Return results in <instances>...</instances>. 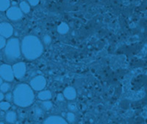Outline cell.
<instances>
[{"label":"cell","mask_w":147,"mask_h":124,"mask_svg":"<svg viewBox=\"0 0 147 124\" xmlns=\"http://www.w3.org/2000/svg\"><path fill=\"white\" fill-rule=\"evenodd\" d=\"M22 52L27 60L33 61L39 58L43 53L44 46L41 42L34 35L24 37L21 44Z\"/></svg>","instance_id":"1"},{"label":"cell","mask_w":147,"mask_h":124,"mask_svg":"<svg viewBox=\"0 0 147 124\" xmlns=\"http://www.w3.org/2000/svg\"><path fill=\"white\" fill-rule=\"evenodd\" d=\"M13 102L19 107L25 108L31 106L35 100L33 89L26 84H18L14 89Z\"/></svg>","instance_id":"2"},{"label":"cell","mask_w":147,"mask_h":124,"mask_svg":"<svg viewBox=\"0 0 147 124\" xmlns=\"http://www.w3.org/2000/svg\"><path fill=\"white\" fill-rule=\"evenodd\" d=\"M22 53V47L19 40L16 38L9 39L4 48L5 60L9 63H15L20 59Z\"/></svg>","instance_id":"3"},{"label":"cell","mask_w":147,"mask_h":124,"mask_svg":"<svg viewBox=\"0 0 147 124\" xmlns=\"http://www.w3.org/2000/svg\"><path fill=\"white\" fill-rule=\"evenodd\" d=\"M0 76L1 78L5 80V81L12 82L15 78L13 67H11L10 64H2L0 67Z\"/></svg>","instance_id":"4"},{"label":"cell","mask_w":147,"mask_h":124,"mask_svg":"<svg viewBox=\"0 0 147 124\" xmlns=\"http://www.w3.org/2000/svg\"><path fill=\"white\" fill-rule=\"evenodd\" d=\"M47 85V80L43 76H37L30 80V86L32 89L37 92H40L45 88Z\"/></svg>","instance_id":"5"},{"label":"cell","mask_w":147,"mask_h":124,"mask_svg":"<svg viewBox=\"0 0 147 124\" xmlns=\"http://www.w3.org/2000/svg\"><path fill=\"white\" fill-rule=\"evenodd\" d=\"M14 76L18 80H22L25 77L27 72V64L24 62H16L13 65Z\"/></svg>","instance_id":"6"},{"label":"cell","mask_w":147,"mask_h":124,"mask_svg":"<svg viewBox=\"0 0 147 124\" xmlns=\"http://www.w3.org/2000/svg\"><path fill=\"white\" fill-rule=\"evenodd\" d=\"M6 14H7V18L11 21H18L23 16V12L22 11L20 7H16V6L10 7L7 10Z\"/></svg>","instance_id":"7"},{"label":"cell","mask_w":147,"mask_h":124,"mask_svg":"<svg viewBox=\"0 0 147 124\" xmlns=\"http://www.w3.org/2000/svg\"><path fill=\"white\" fill-rule=\"evenodd\" d=\"M0 31H1V36L4 38H10L13 35V29L10 24L7 22H3L1 23Z\"/></svg>","instance_id":"8"},{"label":"cell","mask_w":147,"mask_h":124,"mask_svg":"<svg viewBox=\"0 0 147 124\" xmlns=\"http://www.w3.org/2000/svg\"><path fill=\"white\" fill-rule=\"evenodd\" d=\"M44 124H69V123L60 116H51L47 117Z\"/></svg>","instance_id":"9"},{"label":"cell","mask_w":147,"mask_h":124,"mask_svg":"<svg viewBox=\"0 0 147 124\" xmlns=\"http://www.w3.org/2000/svg\"><path fill=\"white\" fill-rule=\"evenodd\" d=\"M63 95L65 99L69 101H73L77 97L76 89L72 87H68L63 90Z\"/></svg>","instance_id":"10"},{"label":"cell","mask_w":147,"mask_h":124,"mask_svg":"<svg viewBox=\"0 0 147 124\" xmlns=\"http://www.w3.org/2000/svg\"><path fill=\"white\" fill-rule=\"evenodd\" d=\"M5 121L9 123H14L17 121L18 118V114L15 111H7L6 114H5Z\"/></svg>","instance_id":"11"},{"label":"cell","mask_w":147,"mask_h":124,"mask_svg":"<svg viewBox=\"0 0 147 124\" xmlns=\"http://www.w3.org/2000/svg\"><path fill=\"white\" fill-rule=\"evenodd\" d=\"M52 94L49 90H42L39 92V93L38 94V98L40 101H49L50 99H52Z\"/></svg>","instance_id":"12"},{"label":"cell","mask_w":147,"mask_h":124,"mask_svg":"<svg viewBox=\"0 0 147 124\" xmlns=\"http://www.w3.org/2000/svg\"><path fill=\"white\" fill-rule=\"evenodd\" d=\"M40 106L44 109V111H49L50 110L53 106V104L50 101H41L40 103Z\"/></svg>","instance_id":"13"},{"label":"cell","mask_w":147,"mask_h":124,"mask_svg":"<svg viewBox=\"0 0 147 124\" xmlns=\"http://www.w3.org/2000/svg\"><path fill=\"white\" fill-rule=\"evenodd\" d=\"M44 112H45V111L42 109L40 106H36L34 108V114H35V117H38V118L39 117H41L42 116L44 115Z\"/></svg>","instance_id":"14"},{"label":"cell","mask_w":147,"mask_h":124,"mask_svg":"<svg viewBox=\"0 0 147 124\" xmlns=\"http://www.w3.org/2000/svg\"><path fill=\"white\" fill-rule=\"evenodd\" d=\"M65 118H66V121H68L69 123H73L76 121V115L72 112H69L66 113Z\"/></svg>","instance_id":"15"},{"label":"cell","mask_w":147,"mask_h":124,"mask_svg":"<svg viewBox=\"0 0 147 124\" xmlns=\"http://www.w3.org/2000/svg\"><path fill=\"white\" fill-rule=\"evenodd\" d=\"M20 8L24 14H28L30 10V5L27 2H22L20 3Z\"/></svg>","instance_id":"16"},{"label":"cell","mask_w":147,"mask_h":124,"mask_svg":"<svg viewBox=\"0 0 147 124\" xmlns=\"http://www.w3.org/2000/svg\"><path fill=\"white\" fill-rule=\"evenodd\" d=\"M57 30L60 33H66L68 31H69V26L67 25L66 24L62 23L60 24V25L58 26V28H57Z\"/></svg>","instance_id":"17"},{"label":"cell","mask_w":147,"mask_h":124,"mask_svg":"<svg viewBox=\"0 0 147 124\" xmlns=\"http://www.w3.org/2000/svg\"><path fill=\"white\" fill-rule=\"evenodd\" d=\"M10 5V0H1V11L8 10Z\"/></svg>","instance_id":"18"},{"label":"cell","mask_w":147,"mask_h":124,"mask_svg":"<svg viewBox=\"0 0 147 124\" xmlns=\"http://www.w3.org/2000/svg\"><path fill=\"white\" fill-rule=\"evenodd\" d=\"M10 88H11V86L7 82L3 83L2 84H1V87H0L1 92H3V93H7L10 91Z\"/></svg>","instance_id":"19"},{"label":"cell","mask_w":147,"mask_h":124,"mask_svg":"<svg viewBox=\"0 0 147 124\" xmlns=\"http://www.w3.org/2000/svg\"><path fill=\"white\" fill-rule=\"evenodd\" d=\"M11 107V104L8 101H1L0 104V108L2 111H8Z\"/></svg>","instance_id":"20"},{"label":"cell","mask_w":147,"mask_h":124,"mask_svg":"<svg viewBox=\"0 0 147 124\" xmlns=\"http://www.w3.org/2000/svg\"><path fill=\"white\" fill-rule=\"evenodd\" d=\"M68 109H69L70 112H77V106L75 103H69L68 104Z\"/></svg>","instance_id":"21"},{"label":"cell","mask_w":147,"mask_h":124,"mask_svg":"<svg viewBox=\"0 0 147 124\" xmlns=\"http://www.w3.org/2000/svg\"><path fill=\"white\" fill-rule=\"evenodd\" d=\"M5 100L8 102H10V101H13V95L11 92H7L5 95Z\"/></svg>","instance_id":"22"},{"label":"cell","mask_w":147,"mask_h":124,"mask_svg":"<svg viewBox=\"0 0 147 124\" xmlns=\"http://www.w3.org/2000/svg\"><path fill=\"white\" fill-rule=\"evenodd\" d=\"M0 42H1V43H0V48H1V50H2V49H4L5 47V46H6V44H7V42H6V40H5V38H4V37L1 36V40H0Z\"/></svg>","instance_id":"23"},{"label":"cell","mask_w":147,"mask_h":124,"mask_svg":"<svg viewBox=\"0 0 147 124\" xmlns=\"http://www.w3.org/2000/svg\"><path fill=\"white\" fill-rule=\"evenodd\" d=\"M51 41H52V39H51V37L49 36V35H46L44 37V43L45 44H47V45L50 44Z\"/></svg>","instance_id":"24"},{"label":"cell","mask_w":147,"mask_h":124,"mask_svg":"<svg viewBox=\"0 0 147 124\" xmlns=\"http://www.w3.org/2000/svg\"><path fill=\"white\" fill-rule=\"evenodd\" d=\"M65 100V97H64L63 94L62 93H59L57 95V101H59V102H62Z\"/></svg>","instance_id":"25"},{"label":"cell","mask_w":147,"mask_h":124,"mask_svg":"<svg viewBox=\"0 0 147 124\" xmlns=\"http://www.w3.org/2000/svg\"><path fill=\"white\" fill-rule=\"evenodd\" d=\"M27 1H28V3H30V5H32V6H35L39 2V0H27Z\"/></svg>","instance_id":"26"},{"label":"cell","mask_w":147,"mask_h":124,"mask_svg":"<svg viewBox=\"0 0 147 124\" xmlns=\"http://www.w3.org/2000/svg\"><path fill=\"white\" fill-rule=\"evenodd\" d=\"M4 99H5V95H4L3 92H1V93H0V101H3Z\"/></svg>","instance_id":"27"},{"label":"cell","mask_w":147,"mask_h":124,"mask_svg":"<svg viewBox=\"0 0 147 124\" xmlns=\"http://www.w3.org/2000/svg\"><path fill=\"white\" fill-rule=\"evenodd\" d=\"M3 112H4V111L1 110V119H2V117H5V114H5Z\"/></svg>","instance_id":"28"},{"label":"cell","mask_w":147,"mask_h":124,"mask_svg":"<svg viewBox=\"0 0 147 124\" xmlns=\"http://www.w3.org/2000/svg\"><path fill=\"white\" fill-rule=\"evenodd\" d=\"M0 124H5V123H4L2 122V121H1V123H0Z\"/></svg>","instance_id":"29"}]
</instances>
